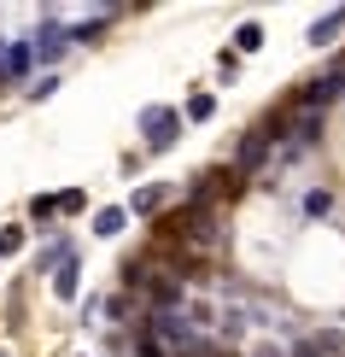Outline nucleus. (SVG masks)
I'll return each instance as SVG.
<instances>
[{
	"label": "nucleus",
	"instance_id": "nucleus-2",
	"mask_svg": "<svg viewBox=\"0 0 345 357\" xmlns=\"http://www.w3.org/2000/svg\"><path fill=\"white\" fill-rule=\"evenodd\" d=\"M269 141H275L269 129H252L246 146H240V158H234V170H258V165H263V153H269Z\"/></svg>",
	"mask_w": 345,
	"mask_h": 357
},
{
	"label": "nucleus",
	"instance_id": "nucleus-5",
	"mask_svg": "<svg viewBox=\"0 0 345 357\" xmlns=\"http://www.w3.org/2000/svg\"><path fill=\"white\" fill-rule=\"evenodd\" d=\"M211 112H217V100H211V94H193V100H187V117H193V123H205Z\"/></svg>",
	"mask_w": 345,
	"mask_h": 357
},
{
	"label": "nucleus",
	"instance_id": "nucleus-1",
	"mask_svg": "<svg viewBox=\"0 0 345 357\" xmlns=\"http://www.w3.org/2000/svg\"><path fill=\"white\" fill-rule=\"evenodd\" d=\"M176 123H182L176 112L153 106V112H146V141H153V146H170V141H176Z\"/></svg>",
	"mask_w": 345,
	"mask_h": 357
},
{
	"label": "nucleus",
	"instance_id": "nucleus-7",
	"mask_svg": "<svg viewBox=\"0 0 345 357\" xmlns=\"http://www.w3.org/2000/svg\"><path fill=\"white\" fill-rule=\"evenodd\" d=\"M158 205H164V188H141L135 193V211H158Z\"/></svg>",
	"mask_w": 345,
	"mask_h": 357
},
{
	"label": "nucleus",
	"instance_id": "nucleus-4",
	"mask_svg": "<svg viewBox=\"0 0 345 357\" xmlns=\"http://www.w3.org/2000/svg\"><path fill=\"white\" fill-rule=\"evenodd\" d=\"M234 47H240V53H258V47H263V29H258V24H240Z\"/></svg>",
	"mask_w": 345,
	"mask_h": 357
},
{
	"label": "nucleus",
	"instance_id": "nucleus-8",
	"mask_svg": "<svg viewBox=\"0 0 345 357\" xmlns=\"http://www.w3.org/2000/svg\"><path fill=\"white\" fill-rule=\"evenodd\" d=\"M123 229V211H100V234H117Z\"/></svg>",
	"mask_w": 345,
	"mask_h": 357
},
{
	"label": "nucleus",
	"instance_id": "nucleus-3",
	"mask_svg": "<svg viewBox=\"0 0 345 357\" xmlns=\"http://www.w3.org/2000/svg\"><path fill=\"white\" fill-rule=\"evenodd\" d=\"M135 346H141V357H170V351H176L158 328H141V340H135Z\"/></svg>",
	"mask_w": 345,
	"mask_h": 357
},
{
	"label": "nucleus",
	"instance_id": "nucleus-6",
	"mask_svg": "<svg viewBox=\"0 0 345 357\" xmlns=\"http://www.w3.org/2000/svg\"><path fill=\"white\" fill-rule=\"evenodd\" d=\"M339 24H345V12H328V18H322L316 29H310V41H316V47H322V41H328V36H334V29H339Z\"/></svg>",
	"mask_w": 345,
	"mask_h": 357
}]
</instances>
